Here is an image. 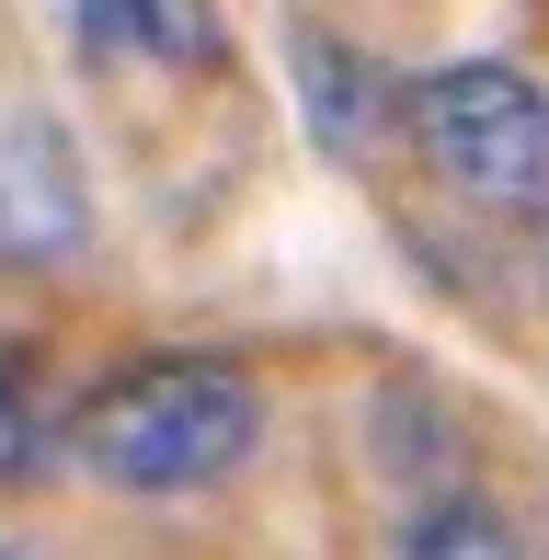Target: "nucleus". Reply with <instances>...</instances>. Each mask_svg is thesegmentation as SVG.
Listing matches in <instances>:
<instances>
[{
  "label": "nucleus",
  "instance_id": "nucleus-1",
  "mask_svg": "<svg viewBox=\"0 0 549 560\" xmlns=\"http://www.w3.org/2000/svg\"><path fill=\"white\" fill-rule=\"evenodd\" d=\"M253 446H264V389L230 354H127L58 412V457L92 492H127V503L218 492Z\"/></svg>",
  "mask_w": 549,
  "mask_h": 560
},
{
  "label": "nucleus",
  "instance_id": "nucleus-2",
  "mask_svg": "<svg viewBox=\"0 0 549 560\" xmlns=\"http://www.w3.org/2000/svg\"><path fill=\"white\" fill-rule=\"evenodd\" d=\"M401 138L458 207H549V81L515 58L423 69L401 92Z\"/></svg>",
  "mask_w": 549,
  "mask_h": 560
},
{
  "label": "nucleus",
  "instance_id": "nucleus-3",
  "mask_svg": "<svg viewBox=\"0 0 549 560\" xmlns=\"http://www.w3.org/2000/svg\"><path fill=\"white\" fill-rule=\"evenodd\" d=\"M92 252V172L58 115H0V275H69Z\"/></svg>",
  "mask_w": 549,
  "mask_h": 560
},
{
  "label": "nucleus",
  "instance_id": "nucleus-4",
  "mask_svg": "<svg viewBox=\"0 0 549 560\" xmlns=\"http://www.w3.org/2000/svg\"><path fill=\"white\" fill-rule=\"evenodd\" d=\"M287 92H297V126L320 138V161H366L378 126L401 115V81L378 69V46L332 35V23H287Z\"/></svg>",
  "mask_w": 549,
  "mask_h": 560
},
{
  "label": "nucleus",
  "instance_id": "nucleus-5",
  "mask_svg": "<svg viewBox=\"0 0 549 560\" xmlns=\"http://www.w3.org/2000/svg\"><path fill=\"white\" fill-rule=\"evenodd\" d=\"M69 46H81V69H230L218 0H81Z\"/></svg>",
  "mask_w": 549,
  "mask_h": 560
},
{
  "label": "nucleus",
  "instance_id": "nucleus-6",
  "mask_svg": "<svg viewBox=\"0 0 549 560\" xmlns=\"http://www.w3.org/2000/svg\"><path fill=\"white\" fill-rule=\"evenodd\" d=\"M389 560H538V538L504 515L492 492H469V480H435L423 503H401V526H389Z\"/></svg>",
  "mask_w": 549,
  "mask_h": 560
},
{
  "label": "nucleus",
  "instance_id": "nucleus-7",
  "mask_svg": "<svg viewBox=\"0 0 549 560\" xmlns=\"http://www.w3.org/2000/svg\"><path fill=\"white\" fill-rule=\"evenodd\" d=\"M58 469V400H46V354L0 343V480H46Z\"/></svg>",
  "mask_w": 549,
  "mask_h": 560
},
{
  "label": "nucleus",
  "instance_id": "nucleus-8",
  "mask_svg": "<svg viewBox=\"0 0 549 560\" xmlns=\"http://www.w3.org/2000/svg\"><path fill=\"white\" fill-rule=\"evenodd\" d=\"M538 298H549V218H538Z\"/></svg>",
  "mask_w": 549,
  "mask_h": 560
},
{
  "label": "nucleus",
  "instance_id": "nucleus-9",
  "mask_svg": "<svg viewBox=\"0 0 549 560\" xmlns=\"http://www.w3.org/2000/svg\"><path fill=\"white\" fill-rule=\"evenodd\" d=\"M0 560H23V549H12V538H0Z\"/></svg>",
  "mask_w": 549,
  "mask_h": 560
}]
</instances>
